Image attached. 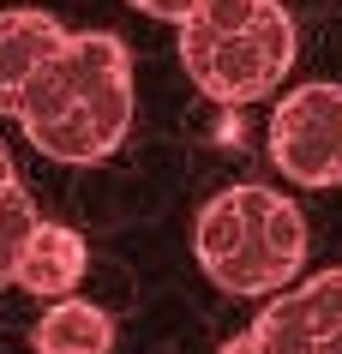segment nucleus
Returning <instances> with one entry per match:
<instances>
[{"instance_id":"10","label":"nucleus","mask_w":342,"mask_h":354,"mask_svg":"<svg viewBox=\"0 0 342 354\" xmlns=\"http://www.w3.org/2000/svg\"><path fill=\"white\" fill-rule=\"evenodd\" d=\"M138 12H144V19H162V24H180L192 12V6H198V0H133Z\"/></svg>"},{"instance_id":"5","label":"nucleus","mask_w":342,"mask_h":354,"mask_svg":"<svg viewBox=\"0 0 342 354\" xmlns=\"http://www.w3.org/2000/svg\"><path fill=\"white\" fill-rule=\"evenodd\" d=\"M216 354H342V264L288 282Z\"/></svg>"},{"instance_id":"8","label":"nucleus","mask_w":342,"mask_h":354,"mask_svg":"<svg viewBox=\"0 0 342 354\" xmlns=\"http://www.w3.org/2000/svg\"><path fill=\"white\" fill-rule=\"evenodd\" d=\"M30 348L37 354H108L114 348V318L91 300H48V313L37 318V330H30Z\"/></svg>"},{"instance_id":"3","label":"nucleus","mask_w":342,"mask_h":354,"mask_svg":"<svg viewBox=\"0 0 342 354\" xmlns=\"http://www.w3.org/2000/svg\"><path fill=\"white\" fill-rule=\"evenodd\" d=\"M180 30V66L210 102L240 109L294 73V19L283 0H198Z\"/></svg>"},{"instance_id":"9","label":"nucleus","mask_w":342,"mask_h":354,"mask_svg":"<svg viewBox=\"0 0 342 354\" xmlns=\"http://www.w3.org/2000/svg\"><path fill=\"white\" fill-rule=\"evenodd\" d=\"M37 205H30V192L24 187H6L0 192V288L19 277V259L24 246H30V234H37Z\"/></svg>"},{"instance_id":"2","label":"nucleus","mask_w":342,"mask_h":354,"mask_svg":"<svg viewBox=\"0 0 342 354\" xmlns=\"http://www.w3.org/2000/svg\"><path fill=\"white\" fill-rule=\"evenodd\" d=\"M192 252L222 295L270 300L306 270V216L276 187H222L192 223Z\"/></svg>"},{"instance_id":"6","label":"nucleus","mask_w":342,"mask_h":354,"mask_svg":"<svg viewBox=\"0 0 342 354\" xmlns=\"http://www.w3.org/2000/svg\"><path fill=\"white\" fill-rule=\"evenodd\" d=\"M73 42V30L42 6H6L0 12V114H19L30 84L48 73V60Z\"/></svg>"},{"instance_id":"1","label":"nucleus","mask_w":342,"mask_h":354,"mask_svg":"<svg viewBox=\"0 0 342 354\" xmlns=\"http://www.w3.org/2000/svg\"><path fill=\"white\" fill-rule=\"evenodd\" d=\"M133 109H138V91H133L126 42L114 30H73V42L48 60V73L30 84L12 120L48 162L91 168L126 145Z\"/></svg>"},{"instance_id":"4","label":"nucleus","mask_w":342,"mask_h":354,"mask_svg":"<svg viewBox=\"0 0 342 354\" xmlns=\"http://www.w3.org/2000/svg\"><path fill=\"white\" fill-rule=\"evenodd\" d=\"M270 162L288 187H342V84H294L270 109Z\"/></svg>"},{"instance_id":"11","label":"nucleus","mask_w":342,"mask_h":354,"mask_svg":"<svg viewBox=\"0 0 342 354\" xmlns=\"http://www.w3.org/2000/svg\"><path fill=\"white\" fill-rule=\"evenodd\" d=\"M6 187H19V168H12V150L0 145V192H6Z\"/></svg>"},{"instance_id":"7","label":"nucleus","mask_w":342,"mask_h":354,"mask_svg":"<svg viewBox=\"0 0 342 354\" xmlns=\"http://www.w3.org/2000/svg\"><path fill=\"white\" fill-rule=\"evenodd\" d=\"M84 270H91L84 234L66 228V223H37V234H30V246H24V259H19L12 288H24V295H37V300H66V295H78Z\"/></svg>"}]
</instances>
